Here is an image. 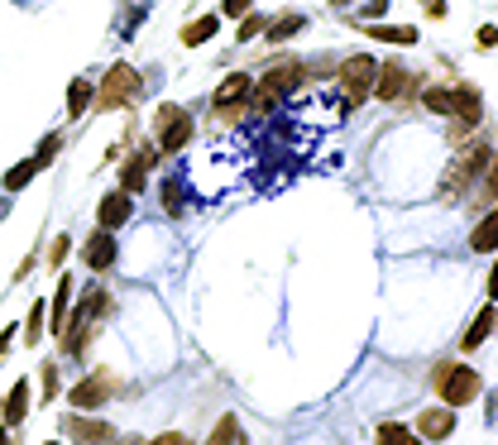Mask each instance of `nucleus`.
I'll return each mask as SVG.
<instances>
[{
  "label": "nucleus",
  "mask_w": 498,
  "mask_h": 445,
  "mask_svg": "<svg viewBox=\"0 0 498 445\" xmlns=\"http://www.w3.org/2000/svg\"><path fill=\"white\" fill-rule=\"evenodd\" d=\"M140 91H144V77L134 73L130 63H110L106 67V77H101V87H96V110H120V106H130V101H140Z\"/></svg>",
  "instance_id": "obj_2"
},
{
  "label": "nucleus",
  "mask_w": 498,
  "mask_h": 445,
  "mask_svg": "<svg viewBox=\"0 0 498 445\" xmlns=\"http://www.w3.org/2000/svg\"><path fill=\"white\" fill-rule=\"evenodd\" d=\"M249 10H254V0H220V15L226 20H245Z\"/></svg>",
  "instance_id": "obj_33"
},
{
  "label": "nucleus",
  "mask_w": 498,
  "mask_h": 445,
  "mask_svg": "<svg viewBox=\"0 0 498 445\" xmlns=\"http://www.w3.org/2000/svg\"><path fill=\"white\" fill-rule=\"evenodd\" d=\"M446 15H451L446 0H426V20H446Z\"/></svg>",
  "instance_id": "obj_38"
},
{
  "label": "nucleus",
  "mask_w": 498,
  "mask_h": 445,
  "mask_svg": "<svg viewBox=\"0 0 498 445\" xmlns=\"http://www.w3.org/2000/svg\"><path fill=\"white\" fill-rule=\"evenodd\" d=\"M383 15H389V0H365V5H359V20H383Z\"/></svg>",
  "instance_id": "obj_34"
},
{
  "label": "nucleus",
  "mask_w": 498,
  "mask_h": 445,
  "mask_svg": "<svg viewBox=\"0 0 498 445\" xmlns=\"http://www.w3.org/2000/svg\"><path fill=\"white\" fill-rule=\"evenodd\" d=\"M475 39H479V48H498V24H479Z\"/></svg>",
  "instance_id": "obj_36"
},
{
  "label": "nucleus",
  "mask_w": 498,
  "mask_h": 445,
  "mask_svg": "<svg viewBox=\"0 0 498 445\" xmlns=\"http://www.w3.org/2000/svg\"><path fill=\"white\" fill-rule=\"evenodd\" d=\"M365 34L374 39V44H398V48L417 44V24H383V20H369Z\"/></svg>",
  "instance_id": "obj_17"
},
{
  "label": "nucleus",
  "mask_w": 498,
  "mask_h": 445,
  "mask_svg": "<svg viewBox=\"0 0 498 445\" xmlns=\"http://www.w3.org/2000/svg\"><path fill=\"white\" fill-rule=\"evenodd\" d=\"M10 340H15V330H10V326H5V330H0V359H5V355H10Z\"/></svg>",
  "instance_id": "obj_40"
},
{
  "label": "nucleus",
  "mask_w": 498,
  "mask_h": 445,
  "mask_svg": "<svg viewBox=\"0 0 498 445\" xmlns=\"http://www.w3.org/2000/svg\"><path fill=\"white\" fill-rule=\"evenodd\" d=\"M154 139H159V154H183L192 144V110L177 106V101H163L154 110Z\"/></svg>",
  "instance_id": "obj_5"
},
{
  "label": "nucleus",
  "mask_w": 498,
  "mask_h": 445,
  "mask_svg": "<svg viewBox=\"0 0 498 445\" xmlns=\"http://www.w3.org/2000/svg\"><path fill=\"white\" fill-rule=\"evenodd\" d=\"M58 149H63V134H48V139H44V144H39V154H34V163H39V173H44V168H48V163H53V158H58Z\"/></svg>",
  "instance_id": "obj_32"
},
{
  "label": "nucleus",
  "mask_w": 498,
  "mask_h": 445,
  "mask_svg": "<svg viewBox=\"0 0 498 445\" xmlns=\"http://www.w3.org/2000/svg\"><path fill=\"white\" fill-rule=\"evenodd\" d=\"M264 15H254V10H249V15L240 20V30H235V44H249V39H259V34H264Z\"/></svg>",
  "instance_id": "obj_30"
},
{
  "label": "nucleus",
  "mask_w": 498,
  "mask_h": 445,
  "mask_svg": "<svg viewBox=\"0 0 498 445\" xmlns=\"http://www.w3.org/2000/svg\"><path fill=\"white\" fill-rule=\"evenodd\" d=\"M432 393L446 402V407H469L479 393H484V379L469 364H460V359H441V364L432 369Z\"/></svg>",
  "instance_id": "obj_1"
},
{
  "label": "nucleus",
  "mask_w": 498,
  "mask_h": 445,
  "mask_svg": "<svg viewBox=\"0 0 498 445\" xmlns=\"http://www.w3.org/2000/svg\"><path fill=\"white\" fill-rule=\"evenodd\" d=\"M63 431H67V441H77V445H106V441H116V426L101 422V416H87V412H67L63 416Z\"/></svg>",
  "instance_id": "obj_9"
},
{
  "label": "nucleus",
  "mask_w": 498,
  "mask_h": 445,
  "mask_svg": "<svg viewBox=\"0 0 498 445\" xmlns=\"http://www.w3.org/2000/svg\"><path fill=\"white\" fill-rule=\"evenodd\" d=\"M489 158H494V149H489V144H475L469 154L455 158L451 168H446V177H441V201H446V206L460 201L465 192L475 187V177H479L484 168H489Z\"/></svg>",
  "instance_id": "obj_3"
},
{
  "label": "nucleus",
  "mask_w": 498,
  "mask_h": 445,
  "mask_svg": "<svg viewBox=\"0 0 498 445\" xmlns=\"http://www.w3.org/2000/svg\"><path fill=\"white\" fill-rule=\"evenodd\" d=\"M44 445H63V441H44Z\"/></svg>",
  "instance_id": "obj_44"
},
{
  "label": "nucleus",
  "mask_w": 498,
  "mask_h": 445,
  "mask_svg": "<svg viewBox=\"0 0 498 445\" xmlns=\"http://www.w3.org/2000/svg\"><path fill=\"white\" fill-rule=\"evenodd\" d=\"M116 254H120L116 230H101V226H96V235H87V240H82V263H87L91 273H106L110 263H116Z\"/></svg>",
  "instance_id": "obj_11"
},
{
  "label": "nucleus",
  "mask_w": 498,
  "mask_h": 445,
  "mask_svg": "<svg viewBox=\"0 0 498 445\" xmlns=\"http://www.w3.org/2000/svg\"><path fill=\"white\" fill-rule=\"evenodd\" d=\"M331 5H336V10H340V5H355V0H331Z\"/></svg>",
  "instance_id": "obj_43"
},
{
  "label": "nucleus",
  "mask_w": 498,
  "mask_h": 445,
  "mask_svg": "<svg viewBox=\"0 0 498 445\" xmlns=\"http://www.w3.org/2000/svg\"><path fill=\"white\" fill-rule=\"evenodd\" d=\"M374 73H379V58H374V53H355V58H345L340 73H336V81L345 87V101L359 106L365 96H374Z\"/></svg>",
  "instance_id": "obj_6"
},
{
  "label": "nucleus",
  "mask_w": 498,
  "mask_h": 445,
  "mask_svg": "<svg viewBox=\"0 0 498 445\" xmlns=\"http://www.w3.org/2000/svg\"><path fill=\"white\" fill-rule=\"evenodd\" d=\"M0 445H15V436H10V431H5V426H0Z\"/></svg>",
  "instance_id": "obj_42"
},
{
  "label": "nucleus",
  "mask_w": 498,
  "mask_h": 445,
  "mask_svg": "<svg viewBox=\"0 0 498 445\" xmlns=\"http://www.w3.org/2000/svg\"><path fill=\"white\" fill-rule=\"evenodd\" d=\"M412 91V73L398 58H389V63H379V73H374V96L379 101H403V96Z\"/></svg>",
  "instance_id": "obj_10"
},
{
  "label": "nucleus",
  "mask_w": 498,
  "mask_h": 445,
  "mask_svg": "<svg viewBox=\"0 0 498 445\" xmlns=\"http://www.w3.org/2000/svg\"><path fill=\"white\" fill-rule=\"evenodd\" d=\"M67 249H73V244H67V235H63V240H53V249H48V263H53V269L67 259Z\"/></svg>",
  "instance_id": "obj_37"
},
{
  "label": "nucleus",
  "mask_w": 498,
  "mask_h": 445,
  "mask_svg": "<svg viewBox=\"0 0 498 445\" xmlns=\"http://www.w3.org/2000/svg\"><path fill=\"white\" fill-rule=\"evenodd\" d=\"M34 177H39V163L24 158V163H15V168L5 173V192H24V187L34 183Z\"/></svg>",
  "instance_id": "obj_26"
},
{
  "label": "nucleus",
  "mask_w": 498,
  "mask_h": 445,
  "mask_svg": "<svg viewBox=\"0 0 498 445\" xmlns=\"http://www.w3.org/2000/svg\"><path fill=\"white\" fill-rule=\"evenodd\" d=\"M489 302H498V259H494V273H489Z\"/></svg>",
  "instance_id": "obj_41"
},
{
  "label": "nucleus",
  "mask_w": 498,
  "mask_h": 445,
  "mask_svg": "<svg viewBox=\"0 0 498 445\" xmlns=\"http://www.w3.org/2000/svg\"><path fill=\"white\" fill-rule=\"evenodd\" d=\"M302 30H307V15H283V20H269V24H264V39L279 48V44H288V39L302 34Z\"/></svg>",
  "instance_id": "obj_22"
},
{
  "label": "nucleus",
  "mask_w": 498,
  "mask_h": 445,
  "mask_svg": "<svg viewBox=\"0 0 498 445\" xmlns=\"http://www.w3.org/2000/svg\"><path fill=\"white\" fill-rule=\"evenodd\" d=\"M91 101H96V81L73 77V87H67V120H82V110H91Z\"/></svg>",
  "instance_id": "obj_21"
},
{
  "label": "nucleus",
  "mask_w": 498,
  "mask_h": 445,
  "mask_svg": "<svg viewBox=\"0 0 498 445\" xmlns=\"http://www.w3.org/2000/svg\"><path fill=\"white\" fill-rule=\"evenodd\" d=\"M183 445H192V441H183Z\"/></svg>",
  "instance_id": "obj_46"
},
{
  "label": "nucleus",
  "mask_w": 498,
  "mask_h": 445,
  "mask_svg": "<svg viewBox=\"0 0 498 445\" xmlns=\"http://www.w3.org/2000/svg\"><path fill=\"white\" fill-rule=\"evenodd\" d=\"M44 316H48V307H44V302H34V307H30V321H24V340H30V345L44 340Z\"/></svg>",
  "instance_id": "obj_28"
},
{
  "label": "nucleus",
  "mask_w": 498,
  "mask_h": 445,
  "mask_svg": "<svg viewBox=\"0 0 498 445\" xmlns=\"http://www.w3.org/2000/svg\"><path fill=\"white\" fill-rule=\"evenodd\" d=\"M216 30H220V15H202V20L183 24V44H187V48H197V44H211V39H216Z\"/></svg>",
  "instance_id": "obj_23"
},
{
  "label": "nucleus",
  "mask_w": 498,
  "mask_h": 445,
  "mask_svg": "<svg viewBox=\"0 0 498 445\" xmlns=\"http://www.w3.org/2000/svg\"><path fill=\"white\" fill-rule=\"evenodd\" d=\"M374 441H379V445H426L417 431H408V426H398V422H383L379 431H374Z\"/></svg>",
  "instance_id": "obj_25"
},
{
  "label": "nucleus",
  "mask_w": 498,
  "mask_h": 445,
  "mask_svg": "<svg viewBox=\"0 0 498 445\" xmlns=\"http://www.w3.org/2000/svg\"><path fill=\"white\" fill-rule=\"evenodd\" d=\"M67 312H73V278H58V292H53V302H48V330L53 336H63V326H67Z\"/></svg>",
  "instance_id": "obj_18"
},
{
  "label": "nucleus",
  "mask_w": 498,
  "mask_h": 445,
  "mask_svg": "<svg viewBox=\"0 0 498 445\" xmlns=\"http://www.w3.org/2000/svg\"><path fill=\"white\" fill-rule=\"evenodd\" d=\"M187 436H183V431H163V436L159 441H144V445H183Z\"/></svg>",
  "instance_id": "obj_39"
},
{
  "label": "nucleus",
  "mask_w": 498,
  "mask_h": 445,
  "mask_svg": "<svg viewBox=\"0 0 498 445\" xmlns=\"http://www.w3.org/2000/svg\"><path fill=\"white\" fill-rule=\"evenodd\" d=\"M469 249H475V254H498V206L475 226V235H469Z\"/></svg>",
  "instance_id": "obj_19"
},
{
  "label": "nucleus",
  "mask_w": 498,
  "mask_h": 445,
  "mask_svg": "<svg viewBox=\"0 0 498 445\" xmlns=\"http://www.w3.org/2000/svg\"><path fill=\"white\" fill-rule=\"evenodd\" d=\"M475 201H479V206H489V211L498 206V154L489 158V168L479 173V192H475Z\"/></svg>",
  "instance_id": "obj_24"
},
{
  "label": "nucleus",
  "mask_w": 498,
  "mask_h": 445,
  "mask_svg": "<svg viewBox=\"0 0 498 445\" xmlns=\"http://www.w3.org/2000/svg\"><path fill=\"white\" fill-rule=\"evenodd\" d=\"M302 81H307V67H302L297 58L273 63L269 73L259 77V87L249 91V96H254V110H273V106H279V101H283V96L293 91V87H302Z\"/></svg>",
  "instance_id": "obj_4"
},
{
  "label": "nucleus",
  "mask_w": 498,
  "mask_h": 445,
  "mask_svg": "<svg viewBox=\"0 0 498 445\" xmlns=\"http://www.w3.org/2000/svg\"><path fill=\"white\" fill-rule=\"evenodd\" d=\"M106 445H116V441H106Z\"/></svg>",
  "instance_id": "obj_45"
},
{
  "label": "nucleus",
  "mask_w": 498,
  "mask_h": 445,
  "mask_svg": "<svg viewBox=\"0 0 498 445\" xmlns=\"http://www.w3.org/2000/svg\"><path fill=\"white\" fill-rule=\"evenodd\" d=\"M451 134H475L484 124V96L475 81H460V87H451Z\"/></svg>",
  "instance_id": "obj_8"
},
{
  "label": "nucleus",
  "mask_w": 498,
  "mask_h": 445,
  "mask_svg": "<svg viewBox=\"0 0 498 445\" xmlns=\"http://www.w3.org/2000/svg\"><path fill=\"white\" fill-rule=\"evenodd\" d=\"M58 398V364H44V402Z\"/></svg>",
  "instance_id": "obj_35"
},
{
  "label": "nucleus",
  "mask_w": 498,
  "mask_h": 445,
  "mask_svg": "<svg viewBox=\"0 0 498 445\" xmlns=\"http://www.w3.org/2000/svg\"><path fill=\"white\" fill-rule=\"evenodd\" d=\"M235 441H240V422H235V416H220L206 445H235Z\"/></svg>",
  "instance_id": "obj_29"
},
{
  "label": "nucleus",
  "mask_w": 498,
  "mask_h": 445,
  "mask_svg": "<svg viewBox=\"0 0 498 445\" xmlns=\"http://www.w3.org/2000/svg\"><path fill=\"white\" fill-rule=\"evenodd\" d=\"M417 436L422 441H446V436H455V407H426V412H417Z\"/></svg>",
  "instance_id": "obj_15"
},
{
  "label": "nucleus",
  "mask_w": 498,
  "mask_h": 445,
  "mask_svg": "<svg viewBox=\"0 0 498 445\" xmlns=\"http://www.w3.org/2000/svg\"><path fill=\"white\" fill-rule=\"evenodd\" d=\"M130 216H134V197H130V192H120V187L106 192L101 206H96V226H101V230H120Z\"/></svg>",
  "instance_id": "obj_13"
},
{
  "label": "nucleus",
  "mask_w": 498,
  "mask_h": 445,
  "mask_svg": "<svg viewBox=\"0 0 498 445\" xmlns=\"http://www.w3.org/2000/svg\"><path fill=\"white\" fill-rule=\"evenodd\" d=\"M120 393V379L110 369H96V373H87L82 383H73V412H96V407H106L110 398Z\"/></svg>",
  "instance_id": "obj_7"
},
{
  "label": "nucleus",
  "mask_w": 498,
  "mask_h": 445,
  "mask_svg": "<svg viewBox=\"0 0 498 445\" xmlns=\"http://www.w3.org/2000/svg\"><path fill=\"white\" fill-rule=\"evenodd\" d=\"M494 330H498V302H489V307L475 316V326H469V330H465V340H460V355H475L479 345L494 336Z\"/></svg>",
  "instance_id": "obj_16"
},
{
  "label": "nucleus",
  "mask_w": 498,
  "mask_h": 445,
  "mask_svg": "<svg viewBox=\"0 0 498 445\" xmlns=\"http://www.w3.org/2000/svg\"><path fill=\"white\" fill-rule=\"evenodd\" d=\"M24 412H30V379H20V383L5 393V407H0V416H5V426H20Z\"/></svg>",
  "instance_id": "obj_20"
},
{
  "label": "nucleus",
  "mask_w": 498,
  "mask_h": 445,
  "mask_svg": "<svg viewBox=\"0 0 498 445\" xmlns=\"http://www.w3.org/2000/svg\"><path fill=\"white\" fill-rule=\"evenodd\" d=\"M249 91H254V81H249L245 73H230L216 87V110H220V116H240V106L249 101Z\"/></svg>",
  "instance_id": "obj_14"
},
{
  "label": "nucleus",
  "mask_w": 498,
  "mask_h": 445,
  "mask_svg": "<svg viewBox=\"0 0 498 445\" xmlns=\"http://www.w3.org/2000/svg\"><path fill=\"white\" fill-rule=\"evenodd\" d=\"M163 211H168V216H183V183H177V177L163 183Z\"/></svg>",
  "instance_id": "obj_31"
},
{
  "label": "nucleus",
  "mask_w": 498,
  "mask_h": 445,
  "mask_svg": "<svg viewBox=\"0 0 498 445\" xmlns=\"http://www.w3.org/2000/svg\"><path fill=\"white\" fill-rule=\"evenodd\" d=\"M422 106L432 110V116H451V87H426L422 91Z\"/></svg>",
  "instance_id": "obj_27"
},
{
  "label": "nucleus",
  "mask_w": 498,
  "mask_h": 445,
  "mask_svg": "<svg viewBox=\"0 0 498 445\" xmlns=\"http://www.w3.org/2000/svg\"><path fill=\"white\" fill-rule=\"evenodd\" d=\"M159 163V149H140V154H130L120 163V192H130V197H140L144 192V183H149V168Z\"/></svg>",
  "instance_id": "obj_12"
}]
</instances>
